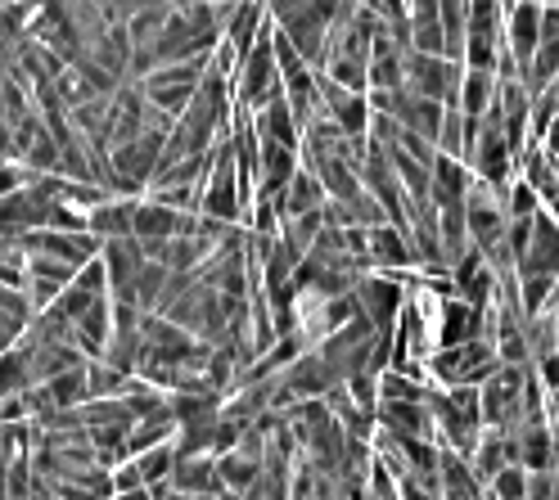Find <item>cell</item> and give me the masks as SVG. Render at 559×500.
I'll return each mask as SVG.
<instances>
[{
	"label": "cell",
	"mask_w": 559,
	"mask_h": 500,
	"mask_svg": "<svg viewBox=\"0 0 559 500\" xmlns=\"http://www.w3.org/2000/svg\"><path fill=\"white\" fill-rule=\"evenodd\" d=\"M501 478L492 483V491L497 496H523V469H519V464H514V469H497Z\"/></svg>",
	"instance_id": "1"
}]
</instances>
